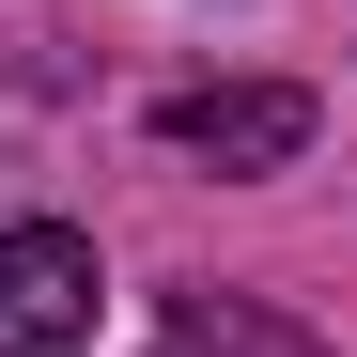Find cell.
I'll use <instances>...</instances> for the list:
<instances>
[{
	"instance_id": "1",
	"label": "cell",
	"mask_w": 357,
	"mask_h": 357,
	"mask_svg": "<svg viewBox=\"0 0 357 357\" xmlns=\"http://www.w3.org/2000/svg\"><path fill=\"white\" fill-rule=\"evenodd\" d=\"M109 280L63 218H0V357H93Z\"/></svg>"
},
{
	"instance_id": "2",
	"label": "cell",
	"mask_w": 357,
	"mask_h": 357,
	"mask_svg": "<svg viewBox=\"0 0 357 357\" xmlns=\"http://www.w3.org/2000/svg\"><path fill=\"white\" fill-rule=\"evenodd\" d=\"M171 155H202V171H280V155H311V93H295V78L171 93Z\"/></svg>"
}]
</instances>
